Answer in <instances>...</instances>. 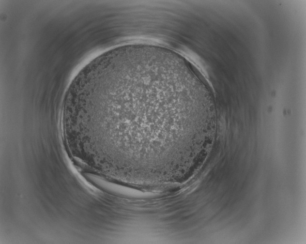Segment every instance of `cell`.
<instances>
[{"label":"cell","mask_w":306,"mask_h":244,"mask_svg":"<svg viewBox=\"0 0 306 244\" xmlns=\"http://www.w3.org/2000/svg\"><path fill=\"white\" fill-rule=\"evenodd\" d=\"M192 72L168 50L117 48L85 86L79 132L119 172L152 173L181 165L191 157L195 135L203 126Z\"/></svg>","instance_id":"obj_1"}]
</instances>
